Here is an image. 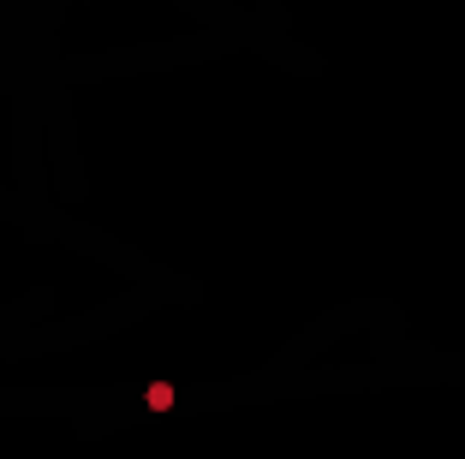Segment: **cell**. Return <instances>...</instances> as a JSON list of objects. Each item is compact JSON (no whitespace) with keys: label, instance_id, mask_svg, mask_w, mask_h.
<instances>
[{"label":"cell","instance_id":"6da1fadb","mask_svg":"<svg viewBox=\"0 0 465 459\" xmlns=\"http://www.w3.org/2000/svg\"><path fill=\"white\" fill-rule=\"evenodd\" d=\"M150 405H155V412H167V405H173V388H167V382H155V388H150Z\"/></svg>","mask_w":465,"mask_h":459}]
</instances>
